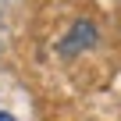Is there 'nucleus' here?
I'll list each match as a JSON object with an SVG mask.
<instances>
[{
  "instance_id": "obj_1",
  "label": "nucleus",
  "mask_w": 121,
  "mask_h": 121,
  "mask_svg": "<svg viewBox=\"0 0 121 121\" xmlns=\"http://www.w3.org/2000/svg\"><path fill=\"white\" fill-rule=\"evenodd\" d=\"M93 43H96V29H93V22L82 18V22H75V25L68 29L64 39H60V53L71 57V53H78V50H89Z\"/></svg>"
},
{
  "instance_id": "obj_2",
  "label": "nucleus",
  "mask_w": 121,
  "mask_h": 121,
  "mask_svg": "<svg viewBox=\"0 0 121 121\" xmlns=\"http://www.w3.org/2000/svg\"><path fill=\"white\" fill-rule=\"evenodd\" d=\"M0 121H14V117H11V114H7V110H0Z\"/></svg>"
}]
</instances>
